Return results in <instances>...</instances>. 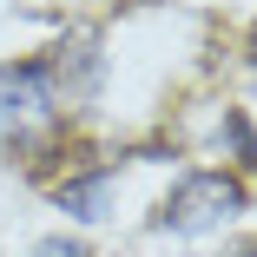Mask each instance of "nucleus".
Here are the masks:
<instances>
[{
	"instance_id": "nucleus-1",
	"label": "nucleus",
	"mask_w": 257,
	"mask_h": 257,
	"mask_svg": "<svg viewBox=\"0 0 257 257\" xmlns=\"http://www.w3.org/2000/svg\"><path fill=\"white\" fill-rule=\"evenodd\" d=\"M244 211V185L224 178V172H191L172 204H165V231H218L224 218Z\"/></svg>"
},
{
	"instance_id": "nucleus-2",
	"label": "nucleus",
	"mask_w": 257,
	"mask_h": 257,
	"mask_svg": "<svg viewBox=\"0 0 257 257\" xmlns=\"http://www.w3.org/2000/svg\"><path fill=\"white\" fill-rule=\"evenodd\" d=\"M46 86H60V92H92L99 86V33H73L60 53H53V66H46Z\"/></svg>"
},
{
	"instance_id": "nucleus-3",
	"label": "nucleus",
	"mask_w": 257,
	"mask_h": 257,
	"mask_svg": "<svg viewBox=\"0 0 257 257\" xmlns=\"http://www.w3.org/2000/svg\"><path fill=\"white\" fill-rule=\"evenodd\" d=\"M46 66H0V119H46Z\"/></svg>"
},
{
	"instance_id": "nucleus-4",
	"label": "nucleus",
	"mask_w": 257,
	"mask_h": 257,
	"mask_svg": "<svg viewBox=\"0 0 257 257\" xmlns=\"http://www.w3.org/2000/svg\"><path fill=\"white\" fill-rule=\"evenodd\" d=\"M106 198H112V172H92V178H79V185L60 191V211H73V218H106Z\"/></svg>"
},
{
	"instance_id": "nucleus-5",
	"label": "nucleus",
	"mask_w": 257,
	"mask_h": 257,
	"mask_svg": "<svg viewBox=\"0 0 257 257\" xmlns=\"http://www.w3.org/2000/svg\"><path fill=\"white\" fill-rule=\"evenodd\" d=\"M33 257H92L86 244H73V237H40L33 244Z\"/></svg>"
},
{
	"instance_id": "nucleus-6",
	"label": "nucleus",
	"mask_w": 257,
	"mask_h": 257,
	"mask_svg": "<svg viewBox=\"0 0 257 257\" xmlns=\"http://www.w3.org/2000/svg\"><path fill=\"white\" fill-rule=\"evenodd\" d=\"M250 53H257V33H250Z\"/></svg>"
}]
</instances>
